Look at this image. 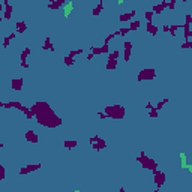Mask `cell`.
I'll list each match as a JSON object with an SVG mask.
<instances>
[{
  "instance_id": "49",
  "label": "cell",
  "mask_w": 192,
  "mask_h": 192,
  "mask_svg": "<svg viewBox=\"0 0 192 192\" xmlns=\"http://www.w3.org/2000/svg\"><path fill=\"white\" fill-rule=\"evenodd\" d=\"M188 171H189V173L192 174V165H188Z\"/></svg>"
},
{
  "instance_id": "15",
  "label": "cell",
  "mask_w": 192,
  "mask_h": 192,
  "mask_svg": "<svg viewBox=\"0 0 192 192\" xmlns=\"http://www.w3.org/2000/svg\"><path fill=\"white\" fill-rule=\"evenodd\" d=\"M146 32L149 33V35H152V36H156L158 33H159V27L152 21V23H146Z\"/></svg>"
},
{
  "instance_id": "8",
  "label": "cell",
  "mask_w": 192,
  "mask_h": 192,
  "mask_svg": "<svg viewBox=\"0 0 192 192\" xmlns=\"http://www.w3.org/2000/svg\"><path fill=\"white\" fill-rule=\"evenodd\" d=\"M107 147H108L107 141H105L104 138H101L99 135H98V140H96V143L92 144V149H93L95 152H102V150H105Z\"/></svg>"
},
{
  "instance_id": "26",
  "label": "cell",
  "mask_w": 192,
  "mask_h": 192,
  "mask_svg": "<svg viewBox=\"0 0 192 192\" xmlns=\"http://www.w3.org/2000/svg\"><path fill=\"white\" fill-rule=\"evenodd\" d=\"M63 63H65L66 68H72V66L75 65V59H72V57H69V56H65V57H63Z\"/></svg>"
},
{
  "instance_id": "25",
  "label": "cell",
  "mask_w": 192,
  "mask_h": 192,
  "mask_svg": "<svg viewBox=\"0 0 192 192\" xmlns=\"http://www.w3.org/2000/svg\"><path fill=\"white\" fill-rule=\"evenodd\" d=\"M128 33H131L129 27H120L119 30H116V32H114V35H116V36H126Z\"/></svg>"
},
{
  "instance_id": "6",
  "label": "cell",
  "mask_w": 192,
  "mask_h": 192,
  "mask_svg": "<svg viewBox=\"0 0 192 192\" xmlns=\"http://www.w3.org/2000/svg\"><path fill=\"white\" fill-rule=\"evenodd\" d=\"M165 180H167V173H164V171H161V170H156V171L153 173V182H155V185H156V189H161V188L164 186Z\"/></svg>"
},
{
  "instance_id": "44",
  "label": "cell",
  "mask_w": 192,
  "mask_h": 192,
  "mask_svg": "<svg viewBox=\"0 0 192 192\" xmlns=\"http://www.w3.org/2000/svg\"><path fill=\"white\" fill-rule=\"evenodd\" d=\"M162 32H164V33H170V26H168V24L162 26Z\"/></svg>"
},
{
  "instance_id": "30",
  "label": "cell",
  "mask_w": 192,
  "mask_h": 192,
  "mask_svg": "<svg viewBox=\"0 0 192 192\" xmlns=\"http://www.w3.org/2000/svg\"><path fill=\"white\" fill-rule=\"evenodd\" d=\"M165 104H168V98H164L162 101H159V102H158V104L155 105V108H156L158 111H161V110H162V108L165 107Z\"/></svg>"
},
{
  "instance_id": "51",
  "label": "cell",
  "mask_w": 192,
  "mask_h": 192,
  "mask_svg": "<svg viewBox=\"0 0 192 192\" xmlns=\"http://www.w3.org/2000/svg\"><path fill=\"white\" fill-rule=\"evenodd\" d=\"M189 48H192V41H189Z\"/></svg>"
},
{
  "instance_id": "52",
  "label": "cell",
  "mask_w": 192,
  "mask_h": 192,
  "mask_svg": "<svg viewBox=\"0 0 192 192\" xmlns=\"http://www.w3.org/2000/svg\"><path fill=\"white\" fill-rule=\"evenodd\" d=\"M153 192H161V189H155V191H153Z\"/></svg>"
},
{
  "instance_id": "42",
  "label": "cell",
  "mask_w": 192,
  "mask_h": 192,
  "mask_svg": "<svg viewBox=\"0 0 192 192\" xmlns=\"http://www.w3.org/2000/svg\"><path fill=\"white\" fill-rule=\"evenodd\" d=\"M20 66H21L23 69H30V65H29L27 62H20Z\"/></svg>"
},
{
  "instance_id": "47",
  "label": "cell",
  "mask_w": 192,
  "mask_h": 192,
  "mask_svg": "<svg viewBox=\"0 0 192 192\" xmlns=\"http://www.w3.org/2000/svg\"><path fill=\"white\" fill-rule=\"evenodd\" d=\"M93 57H95V54H93V53H90V54H87L86 60H93Z\"/></svg>"
},
{
  "instance_id": "43",
  "label": "cell",
  "mask_w": 192,
  "mask_h": 192,
  "mask_svg": "<svg viewBox=\"0 0 192 192\" xmlns=\"http://www.w3.org/2000/svg\"><path fill=\"white\" fill-rule=\"evenodd\" d=\"M96 140H98V135H93V137H90L89 143H90V144H95V143H96Z\"/></svg>"
},
{
  "instance_id": "40",
  "label": "cell",
  "mask_w": 192,
  "mask_h": 192,
  "mask_svg": "<svg viewBox=\"0 0 192 192\" xmlns=\"http://www.w3.org/2000/svg\"><path fill=\"white\" fill-rule=\"evenodd\" d=\"M96 114H98V117H99L101 120H107V119H108V117H107V114H105L104 111H98Z\"/></svg>"
},
{
  "instance_id": "39",
  "label": "cell",
  "mask_w": 192,
  "mask_h": 192,
  "mask_svg": "<svg viewBox=\"0 0 192 192\" xmlns=\"http://www.w3.org/2000/svg\"><path fill=\"white\" fill-rule=\"evenodd\" d=\"M168 9L170 11H174L176 9V0H170V2H168Z\"/></svg>"
},
{
  "instance_id": "29",
  "label": "cell",
  "mask_w": 192,
  "mask_h": 192,
  "mask_svg": "<svg viewBox=\"0 0 192 192\" xmlns=\"http://www.w3.org/2000/svg\"><path fill=\"white\" fill-rule=\"evenodd\" d=\"M120 57V50H114L108 54V60H119Z\"/></svg>"
},
{
  "instance_id": "53",
  "label": "cell",
  "mask_w": 192,
  "mask_h": 192,
  "mask_svg": "<svg viewBox=\"0 0 192 192\" xmlns=\"http://www.w3.org/2000/svg\"><path fill=\"white\" fill-rule=\"evenodd\" d=\"M74 192H80V191H74Z\"/></svg>"
},
{
  "instance_id": "28",
  "label": "cell",
  "mask_w": 192,
  "mask_h": 192,
  "mask_svg": "<svg viewBox=\"0 0 192 192\" xmlns=\"http://www.w3.org/2000/svg\"><path fill=\"white\" fill-rule=\"evenodd\" d=\"M83 53H84V50H83V48H77V50H71L68 56H69V57H72V59H75L77 56H81Z\"/></svg>"
},
{
  "instance_id": "34",
  "label": "cell",
  "mask_w": 192,
  "mask_h": 192,
  "mask_svg": "<svg viewBox=\"0 0 192 192\" xmlns=\"http://www.w3.org/2000/svg\"><path fill=\"white\" fill-rule=\"evenodd\" d=\"M149 117H150V119H158V117H159V111H158L156 108L150 110V111H149Z\"/></svg>"
},
{
  "instance_id": "12",
  "label": "cell",
  "mask_w": 192,
  "mask_h": 192,
  "mask_svg": "<svg viewBox=\"0 0 192 192\" xmlns=\"http://www.w3.org/2000/svg\"><path fill=\"white\" fill-rule=\"evenodd\" d=\"M11 87H12V90H15V92H21L23 87H24V78H12Z\"/></svg>"
},
{
  "instance_id": "13",
  "label": "cell",
  "mask_w": 192,
  "mask_h": 192,
  "mask_svg": "<svg viewBox=\"0 0 192 192\" xmlns=\"http://www.w3.org/2000/svg\"><path fill=\"white\" fill-rule=\"evenodd\" d=\"M0 107H2V108H17V110H20L23 107V104L20 101H9V102L0 101Z\"/></svg>"
},
{
  "instance_id": "48",
  "label": "cell",
  "mask_w": 192,
  "mask_h": 192,
  "mask_svg": "<svg viewBox=\"0 0 192 192\" xmlns=\"http://www.w3.org/2000/svg\"><path fill=\"white\" fill-rule=\"evenodd\" d=\"M15 38H17V33H11V35H9V39H11V41L15 39Z\"/></svg>"
},
{
  "instance_id": "18",
  "label": "cell",
  "mask_w": 192,
  "mask_h": 192,
  "mask_svg": "<svg viewBox=\"0 0 192 192\" xmlns=\"http://www.w3.org/2000/svg\"><path fill=\"white\" fill-rule=\"evenodd\" d=\"M78 146V140H65L63 141V147L66 150H74Z\"/></svg>"
},
{
  "instance_id": "23",
  "label": "cell",
  "mask_w": 192,
  "mask_h": 192,
  "mask_svg": "<svg viewBox=\"0 0 192 192\" xmlns=\"http://www.w3.org/2000/svg\"><path fill=\"white\" fill-rule=\"evenodd\" d=\"M140 26H141V21H140V20H134V21H131V23H129V26H128V27H129V30H131V32H135V30H138V29H140Z\"/></svg>"
},
{
  "instance_id": "27",
  "label": "cell",
  "mask_w": 192,
  "mask_h": 192,
  "mask_svg": "<svg viewBox=\"0 0 192 192\" xmlns=\"http://www.w3.org/2000/svg\"><path fill=\"white\" fill-rule=\"evenodd\" d=\"M179 29H183V24H171L170 26V35L171 36H176V32Z\"/></svg>"
},
{
  "instance_id": "21",
  "label": "cell",
  "mask_w": 192,
  "mask_h": 192,
  "mask_svg": "<svg viewBox=\"0 0 192 192\" xmlns=\"http://www.w3.org/2000/svg\"><path fill=\"white\" fill-rule=\"evenodd\" d=\"M72 11H74V5H72V2H68L65 5V8H63V17L65 18H69V15H71Z\"/></svg>"
},
{
  "instance_id": "22",
  "label": "cell",
  "mask_w": 192,
  "mask_h": 192,
  "mask_svg": "<svg viewBox=\"0 0 192 192\" xmlns=\"http://www.w3.org/2000/svg\"><path fill=\"white\" fill-rule=\"evenodd\" d=\"M32 54V48H24L23 51H21V54H20V62H27V57Z\"/></svg>"
},
{
  "instance_id": "11",
  "label": "cell",
  "mask_w": 192,
  "mask_h": 192,
  "mask_svg": "<svg viewBox=\"0 0 192 192\" xmlns=\"http://www.w3.org/2000/svg\"><path fill=\"white\" fill-rule=\"evenodd\" d=\"M135 15H137V11H135V9H132L131 12H125V14H122L119 20H120V23H131V21H134Z\"/></svg>"
},
{
  "instance_id": "20",
  "label": "cell",
  "mask_w": 192,
  "mask_h": 192,
  "mask_svg": "<svg viewBox=\"0 0 192 192\" xmlns=\"http://www.w3.org/2000/svg\"><path fill=\"white\" fill-rule=\"evenodd\" d=\"M102 11H104V2L101 0V2L98 3V6H95V8L92 9V15H93V17H99Z\"/></svg>"
},
{
  "instance_id": "1",
  "label": "cell",
  "mask_w": 192,
  "mask_h": 192,
  "mask_svg": "<svg viewBox=\"0 0 192 192\" xmlns=\"http://www.w3.org/2000/svg\"><path fill=\"white\" fill-rule=\"evenodd\" d=\"M32 113L35 114L36 123L47 129H57L63 125V119L56 114V111L51 108V105L45 101H38L30 107Z\"/></svg>"
},
{
  "instance_id": "36",
  "label": "cell",
  "mask_w": 192,
  "mask_h": 192,
  "mask_svg": "<svg viewBox=\"0 0 192 192\" xmlns=\"http://www.w3.org/2000/svg\"><path fill=\"white\" fill-rule=\"evenodd\" d=\"M114 38H116V35H114V33H110L108 36H105V39H104V45H108V44H110V42H111Z\"/></svg>"
},
{
  "instance_id": "17",
  "label": "cell",
  "mask_w": 192,
  "mask_h": 192,
  "mask_svg": "<svg viewBox=\"0 0 192 192\" xmlns=\"http://www.w3.org/2000/svg\"><path fill=\"white\" fill-rule=\"evenodd\" d=\"M191 38H192V29H191V26L189 24H183V39H185V42L191 41Z\"/></svg>"
},
{
  "instance_id": "45",
  "label": "cell",
  "mask_w": 192,
  "mask_h": 192,
  "mask_svg": "<svg viewBox=\"0 0 192 192\" xmlns=\"http://www.w3.org/2000/svg\"><path fill=\"white\" fill-rule=\"evenodd\" d=\"M146 108H147V110H149V111H150V110H153V108H155V105H153V104H152V102H150V101H149V102H147V104H146Z\"/></svg>"
},
{
  "instance_id": "16",
  "label": "cell",
  "mask_w": 192,
  "mask_h": 192,
  "mask_svg": "<svg viewBox=\"0 0 192 192\" xmlns=\"http://www.w3.org/2000/svg\"><path fill=\"white\" fill-rule=\"evenodd\" d=\"M41 48H42V51H51V53H56V47H54V44L51 42V38H50V36L45 38V42H44V45H42Z\"/></svg>"
},
{
  "instance_id": "35",
  "label": "cell",
  "mask_w": 192,
  "mask_h": 192,
  "mask_svg": "<svg viewBox=\"0 0 192 192\" xmlns=\"http://www.w3.org/2000/svg\"><path fill=\"white\" fill-rule=\"evenodd\" d=\"M153 12L152 11H147V12H144V18L147 20V23H152V20H153Z\"/></svg>"
},
{
  "instance_id": "10",
  "label": "cell",
  "mask_w": 192,
  "mask_h": 192,
  "mask_svg": "<svg viewBox=\"0 0 192 192\" xmlns=\"http://www.w3.org/2000/svg\"><path fill=\"white\" fill-rule=\"evenodd\" d=\"M66 3H68L66 0H53V2L48 3V9L50 11H59L60 8H65Z\"/></svg>"
},
{
  "instance_id": "9",
  "label": "cell",
  "mask_w": 192,
  "mask_h": 192,
  "mask_svg": "<svg viewBox=\"0 0 192 192\" xmlns=\"http://www.w3.org/2000/svg\"><path fill=\"white\" fill-rule=\"evenodd\" d=\"M167 8H168V2H167V0H164V2H161V3H158V5H153L150 11H152L153 14H156V15H161Z\"/></svg>"
},
{
  "instance_id": "24",
  "label": "cell",
  "mask_w": 192,
  "mask_h": 192,
  "mask_svg": "<svg viewBox=\"0 0 192 192\" xmlns=\"http://www.w3.org/2000/svg\"><path fill=\"white\" fill-rule=\"evenodd\" d=\"M117 62L119 60H108L107 65H105V69L107 71H116L117 69Z\"/></svg>"
},
{
  "instance_id": "3",
  "label": "cell",
  "mask_w": 192,
  "mask_h": 192,
  "mask_svg": "<svg viewBox=\"0 0 192 192\" xmlns=\"http://www.w3.org/2000/svg\"><path fill=\"white\" fill-rule=\"evenodd\" d=\"M135 161H137L138 164H141V168L149 170V171H152V173H155L156 170H159V164H158L153 158L146 156V155H144V150L140 152V156H137Z\"/></svg>"
},
{
  "instance_id": "50",
  "label": "cell",
  "mask_w": 192,
  "mask_h": 192,
  "mask_svg": "<svg viewBox=\"0 0 192 192\" xmlns=\"http://www.w3.org/2000/svg\"><path fill=\"white\" fill-rule=\"evenodd\" d=\"M119 192H126V189H125V188H120V191H119Z\"/></svg>"
},
{
  "instance_id": "37",
  "label": "cell",
  "mask_w": 192,
  "mask_h": 192,
  "mask_svg": "<svg viewBox=\"0 0 192 192\" xmlns=\"http://www.w3.org/2000/svg\"><path fill=\"white\" fill-rule=\"evenodd\" d=\"M185 24H189V26H192V14H186L185 15Z\"/></svg>"
},
{
  "instance_id": "32",
  "label": "cell",
  "mask_w": 192,
  "mask_h": 192,
  "mask_svg": "<svg viewBox=\"0 0 192 192\" xmlns=\"http://www.w3.org/2000/svg\"><path fill=\"white\" fill-rule=\"evenodd\" d=\"M131 54H132V50H123V62L128 63L131 60Z\"/></svg>"
},
{
  "instance_id": "7",
  "label": "cell",
  "mask_w": 192,
  "mask_h": 192,
  "mask_svg": "<svg viewBox=\"0 0 192 192\" xmlns=\"http://www.w3.org/2000/svg\"><path fill=\"white\" fill-rule=\"evenodd\" d=\"M24 140L27 143H30V144H38L39 143V137H38V134L33 129H29V131L24 132Z\"/></svg>"
},
{
  "instance_id": "14",
  "label": "cell",
  "mask_w": 192,
  "mask_h": 192,
  "mask_svg": "<svg viewBox=\"0 0 192 192\" xmlns=\"http://www.w3.org/2000/svg\"><path fill=\"white\" fill-rule=\"evenodd\" d=\"M3 5H5V12H3V20H11L12 18V6L9 5V2H8V0H3V2H2Z\"/></svg>"
},
{
  "instance_id": "19",
  "label": "cell",
  "mask_w": 192,
  "mask_h": 192,
  "mask_svg": "<svg viewBox=\"0 0 192 192\" xmlns=\"http://www.w3.org/2000/svg\"><path fill=\"white\" fill-rule=\"evenodd\" d=\"M15 30L18 35H23L24 32H27V24L24 21H17L15 23Z\"/></svg>"
},
{
  "instance_id": "4",
  "label": "cell",
  "mask_w": 192,
  "mask_h": 192,
  "mask_svg": "<svg viewBox=\"0 0 192 192\" xmlns=\"http://www.w3.org/2000/svg\"><path fill=\"white\" fill-rule=\"evenodd\" d=\"M156 78V69L155 68H144L138 72L137 75V81L143 83V81H153Z\"/></svg>"
},
{
  "instance_id": "31",
  "label": "cell",
  "mask_w": 192,
  "mask_h": 192,
  "mask_svg": "<svg viewBox=\"0 0 192 192\" xmlns=\"http://www.w3.org/2000/svg\"><path fill=\"white\" fill-rule=\"evenodd\" d=\"M186 158H188V156H186V153H183V152H182V153H180V167H182V168H188Z\"/></svg>"
},
{
  "instance_id": "5",
  "label": "cell",
  "mask_w": 192,
  "mask_h": 192,
  "mask_svg": "<svg viewBox=\"0 0 192 192\" xmlns=\"http://www.w3.org/2000/svg\"><path fill=\"white\" fill-rule=\"evenodd\" d=\"M41 168H42V164H41V162H36V164H27V165H24L23 168H20L18 174H20V176H27V174L35 173V171H38V170H41Z\"/></svg>"
},
{
  "instance_id": "38",
  "label": "cell",
  "mask_w": 192,
  "mask_h": 192,
  "mask_svg": "<svg viewBox=\"0 0 192 192\" xmlns=\"http://www.w3.org/2000/svg\"><path fill=\"white\" fill-rule=\"evenodd\" d=\"M123 50H132V42L131 41H125L123 42Z\"/></svg>"
},
{
  "instance_id": "46",
  "label": "cell",
  "mask_w": 192,
  "mask_h": 192,
  "mask_svg": "<svg viewBox=\"0 0 192 192\" xmlns=\"http://www.w3.org/2000/svg\"><path fill=\"white\" fill-rule=\"evenodd\" d=\"M180 48H189V41H188V42H183V44L180 45Z\"/></svg>"
},
{
  "instance_id": "41",
  "label": "cell",
  "mask_w": 192,
  "mask_h": 192,
  "mask_svg": "<svg viewBox=\"0 0 192 192\" xmlns=\"http://www.w3.org/2000/svg\"><path fill=\"white\" fill-rule=\"evenodd\" d=\"M9 44H11L9 36H5V39H3V48H8V47H9Z\"/></svg>"
},
{
  "instance_id": "2",
  "label": "cell",
  "mask_w": 192,
  "mask_h": 192,
  "mask_svg": "<svg viewBox=\"0 0 192 192\" xmlns=\"http://www.w3.org/2000/svg\"><path fill=\"white\" fill-rule=\"evenodd\" d=\"M104 113L107 114L108 119L113 120H123L126 117V108L122 104H114V105H107L104 108Z\"/></svg>"
},
{
  "instance_id": "33",
  "label": "cell",
  "mask_w": 192,
  "mask_h": 192,
  "mask_svg": "<svg viewBox=\"0 0 192 192\" xmlns=\"http://www.w3.org/2000/svg\"><path fill=\"white\" fill-rule=\"evenodd\" d=\"M6 179V167L3 164H0V180H5Z\"/></svg>"
}]
</instances>
